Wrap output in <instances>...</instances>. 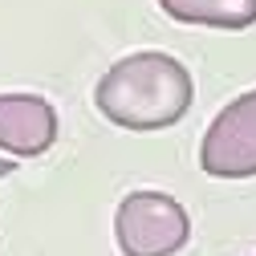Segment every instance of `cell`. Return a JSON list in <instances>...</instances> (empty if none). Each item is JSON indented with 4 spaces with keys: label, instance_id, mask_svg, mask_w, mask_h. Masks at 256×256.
<instances>
[{
    "label": "cell",
    "instance_id": "1",
    "mask_svg": "<svg viewBox=\"0 0 256 256\" xmlns=\"http://www.w3.org/2000/svg\"><path fill=\"white\" fill-rule=\"evenodd\" d=\"M191 102L196 82L187 66L154 49L126 53L94 86V106L122 130H167L191 110Z\"/></svg>",
    "mask_w": 256,
    "mask_h": 256
},
{
    "label": "cell",
    "instance_id": "2",
    "mask_svg": "<svg viewBox=\"0 0 256 256\" xmlns=\"http://www.w3.org/2000/svg\"><path fill=\"white\" fill-rule=\"evenodd\" d=\"M122 256H175L191 240V216L167 191H126L114 212Z\"/></svg>",
    "mask_w": 256,
    "mask_h": 256
},
{
    "label": "cell",
    "instance_id": "3",
    "mask_svg": "<svg viewBox=\"0 0 256 256\" xmlns=\"http://www.w3.org/2000/svg\"><path fill=\"white\" fill-rule=\"evenodd\" d=\"M200 167L212 179H252L256 175V90L224 106L200 142Z\"/></svg>",
    "mask_w": 256,
    "mask_h": 256
},
{
    "label": "cell",
    "instance_id": "4",
    "mask_svg": "<svg viewBox=\"0 0 256 256\" xmlns=\"http://www.w3.org/2000/svg\"><path fill=\"white\" fill-rule=\"evenodd\" d=\"M57 110L41 94H0V150L37 158L57 142Z\"/></svg>",
    "mask_w": 256,
    "mask_h": 256
},
{
    "label": "cell",
    "instance_id": "5",
    "mask_svg": "<svg viewBox=\"0 0 256 256\" xmlns=\"http://www.w3.org/2000/svg\"><path fill=\"white\" fill-rule=\"evenodd\" d=\"M158 8L179 24H208V28L256 24V0H158Z\"/></svg>",
    "mask_w": 256,
    "mask_h": 256
},
{
    "label": "cell",
    "instance_id": "6",
    "mask_svg": "<svg viewBox=\"0 0 256 256\" xmlns=\"http://www.w3.org/2000/svg\"><path fill=\"white\" fill-rule=\"evenodd\" d=\"M16 171V163H12V158H0V179H4V175H12Z\"/></svg>",
    "mask_w": 256,
    "mask_h": 256
}]
</instances>
